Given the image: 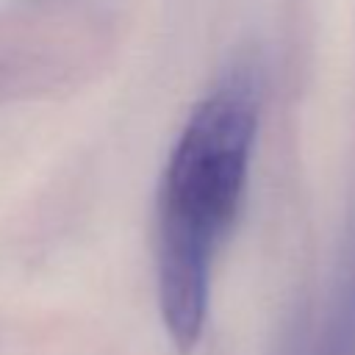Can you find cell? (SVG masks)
Here are the masks:
<instances>
[{
  "mask_svg": "<svg viewBox=\"0 0 355 355\" xmlns=\"http://www.w3.org/2000/svg\"><path fill=\"white\" fill-rule=\"evenodd\" d=\"M263 111L255 61H233L194 103L166 155L155 191V294L180 352L202 336L214 266L250 183Z\"/></svg>",
  "mask_w": 355,
  "mask_h": 355,
  "instance_id": "obj_1",
  "label": "cell"
},
{
  "mask_svg": "<svg viewBox=\"0 0 355 355\" xmlns=\"http://www.w3.org/2000/svg\"><path fill=\"white\" fill-rule=\"evenodd\" d=\"M272 355H355V216L319 305L286 324Z\"/></svg>",
  "mask_w": 355,
  "mask_h": 355,
  "instance_id": "obj_2",
  "label": "cell"
}]
</instances>
